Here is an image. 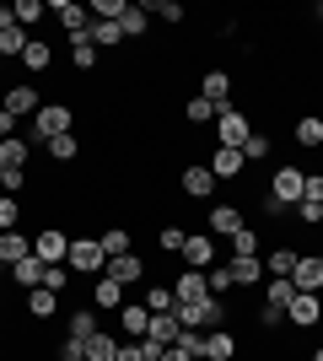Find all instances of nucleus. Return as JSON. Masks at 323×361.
Listing matches in <instances>:
<instances>
[{"label":"nucleus","mask_w":323,"mask_h":361,"mask_svg":"<svg viewBox=\"0 0 323 361\" xmlns=\"http://www.w3.org/2000/svg\"><path fill=\"white\" fill-rule=\"evenodd\" d=\"M65 264H70V275H103L108 270V254H103V243L92 238V232H70V254H65Z\"/></svg>","instance_id":"1"},{"label":"nucleus","mask_w":323,"mask_h":361,"mask_svg":"<svg viewBox=\"0 0 323 361\" xmlns=\"http://www.w3.org/2000/svg\"><path fill=\"white\" fill-rule=\"evenodd\" d=\"M70 130H76V108L70 103H44L32 114V140L38 146H49L54 135H70Z\"/></svg>","instance_id":"2"},{"label":"nucleus","mask_w":323,"mask_h":361,"mask_svg":"<svg viewBox=\"0 0 323 361\" xmlns=\"http://www.w3.org/2000/svg\"><path fill=\"white\" fill-rule=\"evenodd\" d=\"M49 11L60 16V27L70 44H81V38H92V11H87V0H49Z\"/></svg>","instance_id":"3"},{"label":"nucleus","mask_w":323,"mask_h":361,"mask_svg":"<svg viewBox=\"0 0 323 361\" xmlns=\"http://www.w3.org/2000/svg\"><path fill=\"white\" fill-rule=\"evenodd\" d=\"M253 135V124H248V108L227 103L221 114H215V146H237L243 151V140Z\"/></svg>","instance_id":"4"},{"label":"nucleus","mask_w":323,"mask_h":361,"mask_svg":"<svg viewBox=\"0 0 323 361\" xmlns=\"http://www.w3.org/2000/svg\"><path fill=\"white\" fill-rule=\"evenodd\" d=\"M302 189H308V167H296V162H286V167H275V178H270V189L264 195H275L286 211H291L296 200H302Z\"/></svg>","instance_id":"5"},{"label":"nucleus","mask_w":323,"mask_h":361,"mask_svg":"<svg viewBox=\"0 0 323 361\" xmlns=\"http://www.w3.org/2000/svg\"><path fill=\"white\" fill-rule=\"evenodd\" d=\"M44 103H49V97L32 87V81H22V87H6V97H0V108H6L11 119H27V124H32V114H38Z\"/></svg>","instance_id":"6"},{"label":"nucleus","mask_w":323,"mask_h":361,"mask_svg":"<svg viewBox=\"0 0 323 361\" xmlns=\"http://www.w3.org/2000/svg\"><path fill=\"white\" fill-rule=\"evenodd\" d=\"M215 189H221V183H215V173L205 162H189L184 173H178V195L184 200H210Z\"/></svg>","instance_id":"7"},{"label":"nucleus","mask_w":323,"mask_h":361,"mask_svg":"<svg viewBox=\"0 0 323 361\" xmlns=\"http://www.w3.org/2000/svg\"><path fill=\"white\" fill-rule=\"evenodd\" d=\"M243 226H248V211L243 205H227V200L210 205V216H205V232H215V238H237Z\"/></svg>","instance_id":"8"},{"label":"nucleus","mask_w":323,"mask_h":361,"mask_svg":"<svg viewBox=\"0 0 323 361\" xmlns=\"http://www.w3.org/2000/svg\"><path fill=\"white\" fill-rule=\"evenodd\" d=\"M286 324H291V329H318V324H323V297H312V291H296L291 307H286Z\"/></svg>","instance_id":"9"},{"label":"nucleus","mask_w":323,"mask_h":361,"mask_svg":"<svg viewBox=\"0 0 323 361\" xmlns=\"http://www.w3.org/2000/svg\"><path fill=\"white\" fill-rule=\"evenodd\" d=\"M32 254L44 259V264H65V254H70V232H65V226H44V232L32 238Z\"/></svg>","instance_id":"10"},{"label":"nucleus","mask_w":323,"mask_h":361,"mask_svg":"<svg viewBox=\"0 0 323 361\" xmlns=\"http://www.w3.org/2000/svg\"><path fill=\"white\" fill-rule=\"evenodd\" d=\"M172 297H178V307L210 302V286H205V270H178V275H172Z\"/></svg>","instance_id":"11"},{"label":"nucleus","mask_w":323,"mask_h":361,"mask_svg":"<svg viewBox=\"0 0 323 361\" xmlns=\"http://www.w3.org/2000/svg\"><path fill=\"white\" fill-rule=\"evenodd\" d=\"M184 270H210L215 264V238L210 232H189V243H184Z\"/></svg>","instance_id":"12"},{"label":"nucleus","mask_w":323,"mask_h":361,"mask_svg":"<svg viewBox=\"0 0 323 361\" xmlns=\"http://www.w3.org/2000/svg\"><path fill=\"white\" fill-rule=\"evenodd\" d=\"M291 286H296V291H312V297H323V254H302V259H296Z\"/></svg>","instance_id":"13"},{"label":"nucleus","mask_w":323,"mask_h":361,"mask_svg":"<svg viewBox=\"0 0 323 361\" xmlns=\"http://www.w3.org/2000/svg\"><path fill=\"white\" fill-rule=\"evenodd\" d=\"M44 270H49L44 259H38V254H27V259H16L11 270H6V281H11L16 291H38V286H44Z\"/></svg>","instance_id":"14"},{"label":"nucleus","mask_w":323,"mask_h":361,"mask_svg":"<svg viewBox=\"0 0 323 361\" xmlns=\"http://www.w3.org/2000/svg\"><path fill=\"white\" fill-rule=\"evenodd\" d=\"M205 167L215 173V183H232V178H243V167H248V162H243V151H237V146H215Z\"/></svg>","instance_id":"15"},{"label":"nucleus","mask_w":323,"mask_h":361,"mask_svg":"<svg viewBox=\"0 0 323 361\" xmlns=\"http://www.w3.org/2000/svg\"><path fill=\"white\" fill-rule=\"evenodd\" d=\"M146 324H151L146 302H124L119 307V340H146Z\"/></svg>","instance_id":"16"},{"label":"nucleus","mask_w":323,"mask_h":361,"mask_svg":"<svg viewBox=\"0 0 323 361\" xmlns=\"http://www.w3.org/2000/svg\"><path fill=\"white\" fill-rule=\"evenodd\" d=\"M60 302H65L60 291H44V286H38V291H22V313L44 324V318H60Z\"/></svg>","instance_id":"17"},{"label":"nucleus","mask_w":323,"mask_h":361,"mask_svg":"<svg viewBox=\"0 0 323 361\" xmlns=\"http://www.w3.org/2000/svg\"><path fill=\"white\" fill-rule=\"evenodd\" d=\"M16 65H22L27 75H49V71H54V49H49V38H27V49H22V60H16Z\"/></svg>","instance_id":"18"},{"label":"nucleus","mask_w":323,"mask_h":361,"mask_svg":"<svg viewBox=\"0 0 323 361\" xmlns=\"http://www.w3.org/2000/svg\"><path fill=\"white\" fill-rule=\"evenodd\" d=\"M227 270H232V286L237 291H253V286L270 281V275H264V259H227Z\"/></svg>","instance_id":"19"},{"label":"nucleus","mask_w":323,"mask_h":361,"mask_svg":"<svg viewBox=\"0 0 323 361\" xmlns=\"http://www.w3.org/2000/svg\"><path fill=\"white\" fill-rule=\"evenodd\" d=\"M65 334H70L65 345H87V340L97 334V307H76V313H65Z\"/></svg>","instance_id":"20"},{"label":"nucleus","mask_w":323,"mask_h":361,"mask_svg":"<svg viewBox=\"0 0 323 361\" xmlns=\"http://www.w3.org/2000/svg\"><path fill=\"white\" fill-rule=\"evenodd\" d=\"M92 307H97V313H119V307H124V286L113 281V275H97V281H92Z\"/></svg>","instance_id":"21"},{"label":"nucleus","mask_w":323,"mask_h":361,"mask_svg":"<svg viewBox=\"0 0 323 361\" xmlns=\"http://www.w3.org/2000/svg\"><path fill=\"white\" fill-rule=\"evenodd\" d=\"M103 275H113V281H119V286H140V281H146V259H140V254L108 259V270H103Z\"/></svg>","instance_id":"22"},{"label":"nucleus","mask_w":323,"mask_h":361,"mask_svg":"<svg viewBox=\"0 0 323 361\" xmlns=\"http://www.w3.org/2000/svg\"><path fill=\"white\" fill-rule=\"evenodd\" d=\"M178 334H184V324H178V318L172 313H151V324H146V340H151V345H178Z\"/></svg>","instance_id":"23"},{"label":"nucleus","mask_w":323,"mask_h":361,"mask_svg":"<svg viewBox=\"0 0 323 361\" xmlns=\"http://www.w3.org/2000/svg\"><path fill=\"white\" fill-rule=\"evenodd\" d=\"M291 135L302 151H323V114H302V119L291 124Z\"/></svg>","instance_id":"24"},{"label":"nucleus","mask_w":323,"mask_h":361,"mask_svg":"<svg viewBox=\"0 0 323 361\" xmlns=\"http://www.w3.org/2000/svg\"><path fill=\"white\" fill-rule=\"evenodd\" d=\"M200 97H205V103H215V108H227L232 75H227V71H205V75H200Z\"/></svg>","instance_id":"25"},{"label":"nucleus","mask_w":323,"mask_h":361,"mask_svg":"<svg viewBox=\"0 0 323 361\" xmlns=\"http://www.w3.org/2000/svg\"><path fill=\"white\" fill-rule=\"evenodd\" d=\"M113 356H119V334H108V329H97L81 345V361H113Z\"/></svg>","instance_id":"26"},{"label":"nucleus","mask_w":323,"mask_h":361,"mask_svg":"<svg viewBox=\"0 0 323 361\" xmlns=\"http://www.w3.org/2000/svg\"><path fill=\"white\" fill-rule=\"evenodd\" d=\"M237 356V334L232 329H210L205 334V361H232Z\"/></svg>","instance_id":"27"},{"label":"nucleus","mask_w":323,"mask_h":361,"mask_svg":"<svg viewBox=\"0 0 323 361\" xmlns=\"http://www.w3.org/2000/svg\"><path fill=\"white\" fill-rule=\"evenodd\" d=\"M119 27H124V38H146V32H151V11H146L140 0H129L124 16H119Z\"/></svg>","instance_id":"28"},{"label":"nucleus","mask_w":323,"mask_h":361,"mask_svg":"<svg viewBox=\"0 0 323 361\" xmlns=\"http://www.w3.org/2000/svg\"><path fill=\"white\" fill-rule=\"evenodd\" d=\"M97 243H103V254H108V259L135 254V232H124V226H108V232H97Z\"/></svg>","instance_id":"29"},{"label":"nucleus","mask_w":323,"mask_h":361,"mask_svg":"<svg viewBox=\"0 0 323 361\" xmlns=\"http://www.w3.org/2000/svg\"><path fill=\"white\" fill-rule=\"evenodd\" d=\"M32 162V140H22V135H11V140H0V167L11 173V167H27Z\"/></svg>","instance_id":"30"},{"label":"nucleus","mask_w":323,"mask_h":361,"mask_svg":"<svg viewBox=\"0 0 323 361\" xmlns=\"http://www.w3.org/2000/svg\"><path fill=\"white\" fill-rule=\"evenodd\" d=\"M291 297H296L291 275H270V281H264V302H270V307H280V313H286V307H291Z\"/></svg>","instance_id":"31"},{"label":"nucleus","mask_w":323,"mask_h":361,"mask_svg":"<svg viewBox=\"0 0 323 361\" xmlns=\"http://www.w3.org/2000/svg\"><path fill=\"white\" fill-rule=\"evenodd\" d=\"M11 16H16V27H38V22H44L49 16V0H11Z\"/></svg>","instance_id":"32"},{"label":"nucleus","mask_w":323,"mask_h":361,"mask_svg":"<svg viewBox=\"0 0 323 361\" xmlns=\"http://www.w3.org/2000/svg\"><path fill=\"white\" fill-rule=\"evenodd\" d=\"M296 259H302V254H296L291 243H280V248H270V254H264V275H291Z\"/></svg>","instance_id":"33"},{"label":"nucleus","mask_w":323,"mask_h":361,"mask_svg":"<svg viewBox=\"0 0 323 361\" xmlns=\"http://www.w3.org/2000/svg\"><path fill=\"white\" fill-rule=\"evenodd\" d=\"M140 302H146L151 313H172V307H178V297H172V281H151Z\"/></svg>","instance_id":"34"},{"label":"nucleus","mask_w":323,"mask_h":361,"mask_svg":"<svg viewBox=\"0 0 323 361\" xmlns=\"http://www.w3.org/2000/svg\"><path fill=\"white\" fill-rule=\"evenodd\" d=\"M184 243H189V232L178 221H162V226H156V254H184Z\"/></svg>","instance_id":"35"},{"label":"nucleus","mask_w":323,"mask_h":361,"mask_svg":"<svg viewBox=\"0 0 323 361\" xmlns=\"http://www.w3.org/2000/svg\"><path fill=\"white\" fill-rule=\"evenodd\" d=\"M27 254H32L27 232H0V259H6V264H16V259H27Z\"/></svg>","instance_id":"36"},{"label":"nucleus","mask_w":323,"mask_h":361,"mask_svg":"<svg viewBox=\"0 0 323 361\" xmlns=\"http://www.w3.org/2000/svg\"><path fill=\"white\" fill-rule=\"evenodd\" d=\"M119 44H124L119 22H92V49H97V54H108V49H119Z\"/></svg>","instance_id":"37"},{"label":"nucleus","mask_w":323,"mask_h":361,"mask_svg":"<svg viewBox=\"0 0 323 361\" xmlns=\"http://www.w3.org/2000/svg\"><path fill=\"white\" fill-rule=\"evenodd\" d=\"M27 38H32V32H27V27H16V22H11V27L0 32V60H22Z\"/></svg>","instance_id":"38"},{"label":"nucleus","mask_w":323,"mask_h":361,"mask_svg":"<svg viewBox=\"0 0 323 361\" xmlns=\"http://www.w3.org/2000/svg\"><path fill=\"white\" fill-rule=\"evenodd\" d=\"M22 216H27V200L0 195V232H16V226H22Z\"/></svg>","instance_id":"39"},{"label":"nucleus","mask_w":323,"mask_h":361,"mask_svg":"<svg viewBox=\"0 0 323 361\" xmlns=\"http://www.w3.org/2000/svg\"><path fill=\"white\" fill-rule=\"evenodd\" d=\"M215 114H221V108H215V103H205L200 92H194V97L184 103V124H215Z\"/></svg>","instance_id":"40"},{"label":"nucleus","mask_w":323,"mask_h":361,"mask_svg":"<svg viewBox=\"0 0 323 361\" xmlns=\"http://www.w3.org/2000/svg\"><path fill=\"white\" fill-rule=\"evenodd\" d=\"M205 286H210V297H221V302H227V291H237V286H232V270L221 264V259L205 270Z\"/></svg>","instance_id":"41"},{"label":"nucleus","mask_w":323,"mask_h":361,"mask_svg":"<svg viewBox=\"0 0 323 361\" xmlns=\"http://www.w3.org/2000/svg\"><path fill=\"white\" fill-rule=\"evenodd\" d=\"M49 157H54V162H76V157H81L76 130H70V135H54V140H49Z\"/></svg>","instance_id":"42"},{"label":"nucleus","mask_w":323,"mask_h":361,"mask_svg":"<svg viewBox=\"0 0 323 361\" xmlns=\"http://www.w3.org/2000/svg\"><path fill=\"white\" fill-rule=\"evenodd\" d=\"M232 243V259H259V232L253 226H243L237 238H227Z\"/></svg>","instance_id":"43"},{"label":"nucleus","mask_w":323,"mask_h":361,"mask_svg":"<svg viewBox=\"0 0 323 361\" xmlns=\"http://www.w3.org/2000/svg\"><path fill=\"white\" fill-rule=\"evenodd\" d=\"M70 65H76V71H97V65H103V54L92 49V38H81V44H70Z\"/></svg>","instance_id":"44"},{"label":"nucleus","mask_w":323,"mask_h":361,"mask_svg":"<svg viewBox=\"0 0 323 361\" xmlns=\"http://www.w3.org/2000/svg\"><path fill=\"white\" fill-rule=\"evenodd\" d=\"M70 281H76V275H70V264H49V270H44V291H60V297H65V291H70Z\"/></svg>","instance_id":"45"},{"label":"nucleus","mask_w":323,"mask_h":361,"mask_svg":"<svg viewBox=\"0 0 323 361\" xmlns=\"http://www.w3.org/2000/svg\"><path fill=\"white\" fill-rule=\"evenodd\" d=\"M146 11H151V16H162V22H167V27H178V22H184V6H178V0H151V6H146Z\"/></svg>","instance_id":"46"},{"label":"nucleus","mask_w":323,"mask_h":361,"mask_svg":"<svg viewBox=\"0 0 323 361\" xmlns=\"http://www.w3.org/2000/svg\"><path fill=\"white\" fill-rule=\"evenodd\" d=\"M264 157H270V135H264V130H253V135L243 140V162H264Z\"/></svg>","instance_id":"47"},{"label":"nucleus","mask_w":323,"mask_h":361,"mask_svg":"<svg viewBox=\"0 0 323 361\" xmlns=\"http://www.w3.org/2000/svg\"><path fill=\"white\" fill-rule=\"evenodd\" d=\"M178 345H184L194 361H205V329H184V334H178Z\"/></svg>","instance_id":"48"},{"label":"nucleus","mask_w":323,"mask_h":361,"mask_svg":"<svg viewBox=\"0 0 323 361\" xmlns=\"http://www.w3.org/2000/svg\"><path fill=\"white\" fill-rule=\"evenodd\" d=\"M259 216H264V221H286L291 211H286V205H280L275 195H264V200H259Z\"/></svg>","instance_id":"49"},{"label":"nucleus","mask_w":323,"mask_h":361,"mask_svg":"<svg viewBox=\"0 0 323 361\" xmlns=\"http://www.w3.org/2000/svg\"><path fill=\"white\" fill-rule=\"evenodd\" d=\"M280 324H286V313L270 307V302H259V329H280Z\"/></svg>","instance_id":"50"},{"label":"nucleus","mask_w":323,"mask_h":361,"mask_svg":"<svg viewBox=\"0 0 323 361\" xmlns=\"http://www.w3.org/2000/svg\"><path fill=\"white\" fill-rule=\"evenodd\" d=\"M302 200H312V205H323V173H308V189H302Z\"/></svg>","instance_id":"51"},{"label":"nucleus","mask_w":323,"mask_h":361,"mask_svg":"<svg viewBox=\"0 0 323 361\" xmlns=\"http://www.w3.org/2000/svg\"><path fill=\"white\" fill-rule=\"evenodd\" d=\"M113 361H146V356H140V340H119V356H113Z\"/></svg>","instance_id":"52"},{"label":"nucleus","mask_w":323,"mask_h":361,"mask_svg":"<svg viewBox=\"0 0 323 361\" xmlns=\"http://www.w3.org/2000/svg\"><path fill=\"white\" fill-rule=\"evenodd\" d=\"M16 124H22V119H11V114L0 108V140H11V135H16Z\"/></svg>","instance_id":"53"},{"label":"nucleus","mask_w":323,"mask_h":361,"mask_svg":"<svg viewBox=\"0 0 323 361\" xmlns=\"http://www.w3.org/2000/svg\"><path fill=\"white\" fill-rule=\"evenodd\" d=\"M156 361H194V356H189L184 345H167V350H162V356H156Z\"/></svg>","instance_id":"54"},{"label":"nucleus","mask_w":323,"mask_h":361,"mask_svg":"<svg viewBox=\"0 0 323 361\" xmlns=\"http://www.w3.org/2000/svg\"><path fill=\"white\" fill-rule=\"evenodd\" d=\"M11 22H16V16H11V6H6V0H0V32L11 27Z\"/></svg>","instance_id":"55"},{"label":"nucleus","mask_w":323,"mask_h":361,"mask_svg":"<svg viewBox=\"0 0 323 361\" xmlns=\"http://www.w3.org/2000/svg\"><path fill=\"white\" fill-rule=\"evenodd\" d=\"M60 361H81V345H65V350H60Z\"/></svg>","instance_id":"56"},{"label":"nucleus","mask_w":323,"mask_h":361,"mask_svg":"<svg viewBox=\"0 0 323 361\" xmlns=\"http://www.w3.org/2000/svg\"><path fill=\"white\" fill-rule=\"evenodd\" d=\"M312 16H318V22H323V0H318V6H312Z\"/></svg>","instance_id":"57"},{"label":"nucleus","mask_w":323,"mask_h":361,"mask_svg":"<svg viewBox=\"0 0 323 361\" xmlns=\"http://www.w3.org/2000/svg\"><path fill=\"white\" fill-rule=\"evenodd\" d=\"M6 270H11V264H6V259H0V281H6Z\"/></svg>","instance_id":"58"},{"label":"nucleus","mask_w":323,"mask_h":361,"mask_svg":"<svg viewBox=\"0 0 323 361\" xmlns=\"http://www.w3.org/2000/svg\"><path fill=\"white\" fill-rule=\"evenodd\" d=\"M312 361H323V345H318V350H312Z\"/></svg>","instance_id":"59"},{"label":"nucleus","mask_w":323,"mask_h":361,"mask_svg":"<svg viewBox=\"0 0 323 361\" xmlns=\"http://www.w3.org/2000/svg\"><path fill=\"white\" fill-rule=\"evenodd\" d=\"M0 189H6V167H0Z\"/></svg>","instance_id":"60"}]
</instances>
